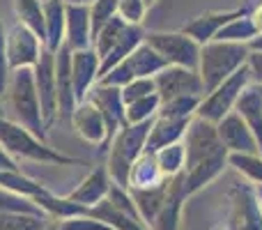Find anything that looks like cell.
<instances>
[{
    "label": "cell",
    "instance_id": "obj_2",
    "mask_svg": "<svg viewBox=\"0 0 262 230\" xmlns=\"http://www.w3.org/2000/svg\"><path fill=\"white\" fill-rule=\"evenodd\" d=\"M0 145L14 161L26 159V161L55 163V166H81V163H85L83 159L69 157V154L53 150L51 145H46V140L37 138L26 127L16 124L14 120H9L5 115H0Z\"/></svg>",
    "mask_w": 262,
    "mask_h": 230
},
{
    "label": "cell",
    "instance_id": "obj_42",
    "mask_svg": "<svg viewBox=\"0 0 262 230\" xmlns=\"http://www.w3.org/2000/svg\"><path fill=\"white\" fill-rule=\"evenodd\" d=\"M9 60H7V28H5L3 18H0V104L7 92V81H9Z\"/></svg>",
    "mask_w": 262,
    "mask_h": 230
},
{
    "label": "cell",
    "instance_id": "obj_22",
    "mask_svg": "<svg viewBox=\"0 0 262 230\" xmlns=\"http://www.w3.org/2000/svg\"><path fill=\"white\" fill-rule=\"evenodd\" d=\"M64 26H67V5L62 0H44V49L58 53L64 46Z\"/></svg>",
    "mask_w": 262,
    "mask_h": 230
},
{
    "label": "cell",
    "instance_id": "obj_25",
    "mask_svg": "<svg viewBox=\"0 0 262 230\" xmlns=\"http://www.w3.org/2000/svg\"><path fill=\"white\" fill-rule=\"evenodd\" d=\"M143 41H145V30H143V28H140V26H129L127 30H124V35L120 37L118 44L108 51V55H106V58H101L99 78L104 76V74H108L113 67H118L120 62H124V60H127L129 55L134 53L140 44H143Z\"/></svg>",
    "mask_w": 262,
    "mask_h": 230
},
{
    "label": "cell",
    "instance_id": "obj_53",
    "mask_svg": "<svg viewBox=\"0 0 262 230\" xmlns=\"http://www.w3.org/2000/svg\"><path fill=\"white\" fill-rule=\"evenodd\" d=\"M0 115H5V111H3V104H0Z\"/></svg>",
    "mask_w": 262,
    "mask_h": 230
},
{
    "label": "cell",
    "instance_id": "obj_12",
    "mask_svg": "<svg viewBox=\"0 0 262 230\" xmlns=\"http://www.w3.org/2000/svg\"><path fill=\"white\" fill-rule=\"evenodd\" d=\"M244 12H249V7L226 9V12H221V9H214V12L198 14V16H193L184 28H182V32H184L186 37H191L195 44L205 46V44H209V41L216 39V35L228 26V23L232 21V18L242 16Z\"/></svg>",
    "mask_w": 262,
    "mask_h": 230
},
{
    "label": "cell",
    "instance_id": "obj_38",
    "mask_svg": "<svg viewBox=\"0 0 262 230\" xmlns=\"http://www.w3.org/2000/svg\"><path fill=\"white\" fill-rule=\"evenodd\" d=\"M118 16V0H95L90 7V26H92V41L106 28L113 18Z\"/></svg>",
    "mask_w": 262,
    "mask_h": 230
},
{
    "label": "cell",
    "instance_id": "obj_30",
    "mask_svg": "<svg viewBox=\"0 0 262 230\" xmlns=\"http://www.w3.org/2000/svg\"><path fill=\"white\" fill-rule=\"evenodd\" d=\"M163 180H166V177L159 171L154 154H143V157L134 163V168H131L129 189H147V186L161 184Z\"/></svg>",
    "mask_w": 262,
    "mask_h": 230
},
{
    "label": "cell",
    "instance_id": "obj_16",
    "mask_svg": "<svg viewBox=\"0 0 262 230\" xmlns=\"http://www.w3.org/2000/svg\"><path fill=\"white\" fill-rule=\"evenodd\" d=\"M99 67L101 60L95 53V49L72 51V76H74V92H76L78 104L85 101L90 90L99 83Z\"/></svg>",
    "mask_w": 262,
    "mask_h": 230
},
{
    "label": "cell",
    "instance_id": "obj_46",
    "mask_svg": "<svg viewBox=\"0 0 262 230\" xmlns=\"http://www.w3.org/2000/svg\"><path fill=\"white\" fill-rule=\"evenodd\" d=\"M0 171H21V168L16 166V161L3 150V145H0Z\"/></svg>",
    "mask_w": 262,
    "mask_h": 230
},
{
    "label": "cell",
    "instance_id": "obj_19",
    "mask_svg": "<svg viewBox=\"0 0 262 230\" xmlns=\"http://www.w3.org/2000/svg\"><path fill=\"white\" fill-rule=\"evenodd\" d=\"M191 120H168V117H154L149 127L147 140H145V154H157L159 150L170 148L184 140Z\"/></svg>",
    "mask_w": 262,
    "mask_h": 230
},
{
    "label": "cell",
    "instance_id": "obj_41",
    "mask_svg": "<svg viewBox=\"0 0 262 230\" xmlns=\"http://www.w3.org/2000/svg\"><path fill=\"white\" fill-rule=\"evenodd\" d=\"M147 12V5L143 0H118V16L127 26H140Z\"/></svg>",
    "mask_w": 262,
    "mask_h": 230
},
{
    "label": "cell",
    "instance_id": "obj_50",
    "mask_svg": "<svg viewBox=\"0 0 262 230\" xmlns=\"http://www.w3.org/2000/svg\"><path fill=\"white\" fill-rule=\"evenodd\" d=\"M242 3L246 5V7H249V5H253V3H258V0H242Z\"/></svg>",
    "mask_w": 262,
    "mask_h": 230
},
{
    "label": "cell",
    "instance_id": "obj_45",
    "mask_svg": "<svg viewBox=\"0 0 262 230\" xmlns=\"http://www.w3.org/2000/svg\"><path fill=\"white\" fill-rule=\"evenodd\" d=\"M249 18H251V23H253L255 32L262 35V3L253 5V9H249Z\"/></svg>",
    "mask_w": 262,
    "mask_h": 230
},
{
    "label": "cell",
    "instance_id": "obj_15",
    "mask_svg": "<svg viewBox=\"0 0 262 230\" xmlns=\"http://www.w3.org/2000/svg\"><path fill=\"white\" fill-rule=\"evenodd\" d=\"M55 81H58V120H69L76 111V92L72 76V49L62 46L55 53Z\"/></svg>",
    "mask_w": 262,
    "mask_h": 230
},
{
    "label": "cell",
    "instance_id": "obj_34",
    "mask_svg": "<svg viewBox=\"0 0 262 230\" xmlns=\"http://www.w3.org/2000/svg\"><path fill=\"white\" fill-rule=\"evenodd\" d=\"M127 28H129V26H127V23H124L120 16H115L113 21L108 23V26L101 28V32L95 37V41H92V49H95V53L99 55V60L108 55V51L113 49L115 44H118L120 37L124 35V30H127Z\"/></svg>",
    "mask_w": 262,
    "mask_h": 230
},
{
    "label": "cell",
    "instance_id": "obj_47",
    "mask_svg": "<svg viewBox=\"0 0 262 230\" xmlns=\"http://www.w3.org/2000/svg\"><path fill=\"white\" fill-rule=\"evenodd\" d=\"M64 5H72V7H92L95 0H62Z\"/></svg>",
    "mask_w": 262,
    "mask_h": 230
},
{
    "label": "cell",
    "instance_id": "obj_18",
    "mask_svg": "<svg viewBox=\"0 0 262 230\" xmlns=\"http://www.w3.org/2000/svg\"><path fill=\"white\" fill-rule=\"evenodd\" d=\"M111 186H113V180H111L106 166H97L95 171H92L90 175H88L85 180H83L81 184L67 196V198L72 200V203L92 210V207H97L99 203H104V200L108 198Z\"/></svg>",
    "mask_w": 262,
    "mask_h": 230
},
{
    "label": "cell",
    "instance_id": "obj_35",
    "mask_svg": "<svg viewBox=\"0 0 262 230\" xmlns=\"http://www.w3.org/2000/svg\"><path fill=\"white\" fill-rule=\"evenodd\" d=\"M51 223L46 217L23 212H3L0 214V230H46Z\"/></svg>",
    "mask_w": 262,
    "mask_h": 230
},
{
    "label": "cell",
    "instance_id": "obj_31",
    "mask_svg": "<svg viewBox=\"0 0 262 230\" xmlns=\"http://www.w3.org/2000/svg\"><path fill=\"white\" fill-rule=\"evenodd\" d=\"M255 37H258V32H255L253 23H251L249 12H244L242 16L232 18V21L219 32L214 41H230V44H246L249 46Z\"/></svg>",
    "mask_w": 262,
    "mask_h": 230
},
{
    "label": "cell",
    "instance_id": "obj_29",
    "mask_svg": "<svg viewBox=\"0 0 262 230\" xmlns=\"http://www.w3.org/2000/svg\"><path fill=\"white\" fill-rule=\"evenodd\" d=\"M14 12H16V23L32 30L41 41H44V0H14Z\"/></svg>",
    "mask_w": 262,
    "mask_h": 230
},
{
    "label": "cell",
    "instance_id": "obj_49",
    "mask_svg": "<svg viewBox=\"0 0 262 230\" xmlns=\"http://www.w3.org/2000/svg\"><path fill=\"white\" fill-rule=\"evenodd\" d=\"M255 196H258V200H260V205H262V186H255Z\"/></svg>",
    "mask_w": 262,
    "mask_h": 230
},
{
    "label": "cell",
    "instance_id": "obj_33",
    "mask_svg": "<svg viewBox=\"0 0 262 230\" xmlns=\"http://www.w3.org/2000/svg\"><path fill=\"white\" fill-rule=\"evenodd\" d=\"M154 159H157V166L163 177H175V175H180V173H184L186 154H184V145L182 143L159 150V152L154 154Z\"/></svg>",
    "mask_w": 262,
    "mask_h": 230
},
{
    "label": "cell",
    "instance_id": "obj_13",
    "mask_svg": "<svg viewBox=\"0 0 262 230\" xmlns=\"http://www.w3.org/2000/svg\"><path fill=\"white\" fill-rule=\"evenodd\" d=\"M216 134L223 148L228 150V154H260L255 136L251 134V129L246 127V122L242 120L237 111H232L230 115H226L219 122Z\"/></svg>",
    "mask_w": 262,
    "mask_h": 230
},
{
    "label": "cell",
    "instance_id": "obj_4",
    "mask_svg": "<svg viewBox=\"0 0 262 230\" xmlns=\"http://www.w3.org/2000/svg\"><path fill=\"white\" fill-rule=\"evenodd\" d=\"M149 127L152 122H143V124H124L118 134L113 136L108 145V171L113 184L129 189V177H131V168L145 154V140H147Z\"/></svg>",
    "mask_w": 262,
    "mask_h": 230
},
{
    "label": "cell",
    "instance_id": "obj_43",
    "mask_svg": "<svg viewBox=\"0 0 262 230\" xmlns=\"http://www.w3.org/2000/svg\"><path fill=\"white\" fill-rule=\"evenodd\" d=\"M58 230H113L108 226V223L99 221V219L95 217H74V219H64V221H60Z\"/></svg>",
    "mask_w": 262,
    "mask_h": 230
},
{
    "label": "cell",
    "instance_id": "obj_8",
    "mask_svg": "<svg viewBox=\"0 0 262 230\" xmlns=\"http://www.w3.org/2000/svg\"><path fill=\"white\" fill-rule=\"evenodd\" d=\"M32 76H35L37 97H39L41 106V120H44L46 131L55 124L58 120V81H55V53L49 49L41 51L37 65L32 67Z\"/></svg>",
    "mask_w": 262,
    "mask_h": 230
},
{
    "label": "cell",
    "instance_id": "obj_23",
    "mask_svg": "<svg viewBox=\"0 0 262 230\" xmlns=\"http://www.w3.org/2000/svg\"><path fill=\"white\" fill-rule=\"evenodd\" d=\"M235 111L239 117L246 122V127L251 129V134L255 136V143L262 154V90L258 86H249L242 92L239 101H237Z\"/></svg>",
    "mask_w": 262,
    "mask_h": 230
},
{
    "label": "cell",
    "instance_id": "obj_44",
    "mask_svg": "<svg viewBox=\"0 0 262 230\" xmlns=\"http://www.w3.org/2000/svg\"><path fill=\"white\" fill-rule=\"evenodd\" d=\"M246 67H249V74H251V86L262 88V53L260 51H251L249 60H246Z\"/></svg>",
    "mask_w": 262,
    "mask_h": 230
},
{
    "label": "cell",
    "instance_id": "obj_39",
    "mask_svg": "<svg viewBox=\"0 0 262 230\" xmlns=\"http://www.w3.org/2000/svg\"><path fill=\"white\" fill-rule=\"evenodd\" d=\"M3 212H23V214H37V217H46L39 207H37L32 200L21 198L16 194H9V191L0 189V214Z\"/></svg>",
    "mask_w": 262,
    "mask_h": 230
},
{
    "label": "cell",
    "instance_id": "obj_14",
    "mask_svg": "<svg viewBox=\"0 0 262 230\" xmlns=\"http://www.w3.org/2000/svg\"><path fill=\"white\" fill-rule=\"evenodd\" d=\"M72 127L76 129V134L85 143L99 145V152L108 150V129H106V122L99 111H97V106L90 104L88 99L76 106V111L72 115Z\"/></svg>",
    "mask_w": 262,
    "mask_h": 230
},
{
    "label": "cell",
    "instance_id": "obj_11",
    "mask_svg": "<svg viewBox=\"0 0 262 230\" xmlns=\"http://www.w3.org/2000/svg\"><path fill=\"white\" fill-rule=\"evenodd\" d=\"M88 101L97 106V111L101 113L108 129V145L113 140V136L127 124V104L122 99V90L120 88H111V86H101L97 83L88 95ZM108 152V150H106Z\"/></svg>",
    "mask_w": 262,
    "mask_h": 230
},
{
    "label": "cell",
    "instance_id": "obj_24",
    "mask_svg": "<svg viewBox=\"0 0 262 230\" xmlns=\"http://www.w3.org/2000/svg\"><path fill=\"white\" fill-rule=\"evenodd\" d=\"M131 194V200L136 205V212L140 214L147 226H152L154 219L159 217L163 207V200H166V194H168V177L157 186H147V189H129Z\"/></svg>",
    "mask_w": 262,
    "mask_h": 230
},
{
    "label": "cell",
    "instance_id": "obj_6",
    "mask_svg": "<svg viewBox=\"0 0 262 230\" xmlns=\"http://www.w3.org/2000/svg\"><path fill=\"white\" fill-rule=\"evenodd\" d=\"M251 86V74H249V67H242L239 72H235L230 78L216 86L212 92L200 99V106H198V113L195 117H203V120L212 122V124H219L226 115H230L235 111L237 101H239L242 92Z\"/></svg>",
    "mask_w": 262,
    "mask_h": 230
},
{
    "label": "cell",
    "instance_id": "obj_3",
    "mask_svg": "<svg viewBox=\"0 0 262 230\" xmlns=\"http://www.w3.org/2000/svg\"><path fill=\"white\" fill-rule=\"evenodd\" d=\"M5 99H7V106L12 111L16 124L26 127L37 138L46 140L49 131H46L44 120H41V106H39V97H37L32 69H14L9 74Z\"/></svg>",
    "mask_w": 262,
    "mask_h": 230
},
{
    "label": "cell",
    "instance_id": "obj_52",
    "mask_svg": "<svg viewBox=\"0 0 262 230\" xmlns=\"http://www.w3.org/2000/svg\"><path fill=\"white\" fill-rule=\"evenodd\" d=\"M143 3H145V5H147V7H149V5H154V3H157V0H143Z\"/></svg>",
    "mask_w": 262,
    "mask_h": 230
},
{
    "label": "cell",
    "instance_id": "obj_21",
    "mask_svg": "<svg viewBox=\"0 0 262 230\" xmlns=\"http://www.w3.org/2000/svg\"><path fill=\"white\" fill-rule=\"evenodd\" d=\"M64 46H69L72 51H85V49H92L90 7H72V5H67Z\"/></svg>",
    "mask_w": 262,
    "mask_h": 230
},
{
    "label": "cell",
    "instance_id": "obj_32",
    "mask_svg": "<svg viewBox=\"0 0 262 230\" xmlns=\"http://www.w3.org/2000/svg\"><path fill=\"white\" fill-rule=\"evenodd\" d=\"M203 97H175V99L161 101L157 117H168V120H193L198 113V106Z\"/></svg>",
    "mask_w": 262,
    "mask_h": 230
},
{
    "label": "cell",
    "instance_id": "obj_26",
    "mask_svg": "<svg viewBox=\"0 0 262 230\" xmlns=\"http://www.w3.org/2000/svg\"><path fill=\"white\" fill-rule=\"evenodd\" d=\"M127 62H129L131 72H134V78H154L157 74H161L168 67L161 55L149 44H145V41L129 55Z\"/></svg>",
    "mask_w": 262,
    "mask_h": 230
},
{
    "label": "cell",
    "instance_id": "obj_36",
    "mask_svg": "<svg viewBox=\"0 0 262 230\" xmlns=\"http://www.w3.org/2000/svg\"><path fill=\"white\" fill-rule=\"evenodd\" d=\"M228 166L242 173L255 186H262V154H230Z\"/></svg>",
    "mask_w": 262,
    "mask_h": 230
},
{
    "label": "cell",
    "instance_id": "obj_5",
    "mask_svg": "<svg viewBox=\"0 0 262 230\" xmlns=\"http://www.w3.org/2000/svg\"><path fill=\"white\" fill-rule=\"evenodd\" d=\"M249 53L251 51L246 44H230V41H209V44L200 46L198 74L203 78L205 95L212 92L216 86H221L226 78H230L242 67H246Z\"/></svg>",
    "mask_w": 262,
    "mask_h": 230
},
{
    "label": "cell",
    "instance_id": "obj_51",
    "mask_svg": "<svg viewBox=\"0 0 262 230\" xmlns=\"http://www.w3.org/2000/svg\"><path fill=\"white\" fill-rule=\"evenodd\" d=\"M46 230H58V223H51V226L46 228Z\"/></svg>",
    "mask_w": 262,
    "mask_h": 230
},
{
    "label": "cell",
    "instance_id": "obj_20",
    "mask_svg": "<svg viewBox=\"0 0 262 230\" xmlns=\"http://www.w3.org/2000/svg\"><path fill=\"white\" fill-rule=\"evenodd\" d=\"M232 200H235V230H262V205L253 186H235Z\"/></svg>",
    "mask_w": 262,
    "mask_h": 230
},
{
    "label": "cell",
    "instance_id": "obj_27",
    "mask_svg": "<svg viewBox=\"0 0 262 230\" xmlns=\"http://www.w3.org/2000/svg\"><path fill=\"white\" fill-rule=\"evenodd\" d=\"M90 217H95V219H99V221L108 223L113 230H149V226L140 217L120 212L118 207H113V205H111L108 198H106L104 203H99L97 207H92L90 210Z\"/></svg>",
    "mask_w": 262,
    "mask_h": 230
},
{
    "label": "cell",
    "instance_id": "obj_54",
    "mask_svg": "<svg viewBox=\"0 0 262 230\" xmlns=\"http://www.w3.org/2000/svg\"><path fill=\"white\" fill-rule=\"evenodd\" d=\"M258 88H260V86H258ZM260 90H262V88H260Z\"/></svg>",
    "mask_w": 262,
    "mask_h": 230
},
{
    "label": "cell",
    "instance_id": "obj_17",
    "mask_svg": "<svg viewBox=\"0 0 262 230\" xmlns=\"http://www.w3.org/2000/svg\"><path fill=\"white\" fill-rule=\"evenodd\" d=\"M189 198L184 186V173L175 177H168V194L163 200V207L159 212V217L154 219L152 228L154 230H182L180 219H182V205Z\"/></svg>",
    "mask_w": 262,
    "mask_h": 230
},
{
    "label": "cell",
    "instance_id": "obj_10",
    "mask_svg": "<svg viewBox=\"0 0 262 230\" xmlns=\"http://www.w3.org/2000/svg\"><path fill=\"white\" fill-rule=\"evenodd\" d=\"M44 51V41L21 23L7 30V60L9 69H32Z\"/></svg>",
    "mask_w": 262,
    "mask_h": 230
},
{
    "label": "cell",
    "instance_id": "obj_7",
    "mask_svg": "<svg viewBox=\"0 0 262 230\" xmlns=\"http://www.w3.org/2000/svg\"><path fill=\"white\" fill-rule=\"evenodd\" d=\"M145 44H149L168 67H186L198 69L200 62V44H195L184 32H166V30H152L145 32Z\"/></svg>",
    "mask_w": 262,
    "mask_h": 230
},
{
    "label": "cell",
    "instance_id": "obj_9",
    "mask_svg": "<svg viewBox=\"0 0 262 230\" xmlns=\"http://www.w3.org/2000/svg\"><path fill=\"white\" fill-rule=\"evenodd\" d=\"M154 86L161 101L175 99V97H205V86L198 69L166 67L161 74L154 76Z\"/></svg>",
    "mask_w": 262,
    "mask_h": 230
},
{
    "label": "cell",
    "instance_id": "obj_28",
    "mask_svg": "<svg viewBox=\"0 0 262 230\" xmlns=\"http://www.w3.org/2000/svg\"><path fill=\"white\" fill-rule=\"evenodd\" d=\"M0 189L9 191V194H16L28 200H35L49 191L44 184H39L37 180L28 177L21 171H0Z\"/></svg>",
    "mask_w": 262,
    "mask_h": 230
},
{
    "label": "cell",
    "instance_id": "obj_40",
    "mask_svg": "<svg viewBox=\"0 0 262 230\" xmlns=\"http://www.w3.org/2000/svg\"><path fill=\"white\" fill-rule=\"evenodd\" d=\"M149 95H157V86L154 78H134L129 86L122 88V99L124 104H134L138 99H145Z\"/></svg>",
    "mask_w": 262,
    "mask_h": 230
},
{
    "label": "cell",
    "instance_id": "obj_1",
    "mask_svg": "<svg viewBox=\"0 0 262 230\" xmlns=\"http://www.w3.org/2000/svg\"><path fill=\"white\" fill-rule=\"evenodd\" d=\"M184 145V186L186 194L193 196L207 184H212L228 166V150L219 140L216 124L203 120V117H193L189 122L186 136L182 140Z\"/></svg>",
    "mask_w": 262,
    "mask_h": 230
},
{
    "label": "cell",
    "instance_id": "obj_48",
    "mask_svg": "<svg viewBox=\"0 0 262 230\" xmlns=\"http://www.w3.org/2000/svg\"><path fill=\"white\" fill-rule=\"evenodd\" d=\"M249 49H251V51H260V53H262V35H258L253 41H251Z\"/></svg>",
    "mask_w": 262,
    "mask_h": 230
},
{
    "label": "cell",
    "instance_id": "obj_37",
    "mask_svg": "<svg viewBox=\"0 0 262 230\" xmlns=\"http://www.w3.org/2000/svg\"><path fill=\"white\" fill-rule=\"evenodd\" d=\"M161 106V97L149 95L145 99H138L134 104H127V124H143V122H152L159 113Z\"/></svg>",
    "mask_w": 262,
    "mask_h": 230
}]
</instances>
